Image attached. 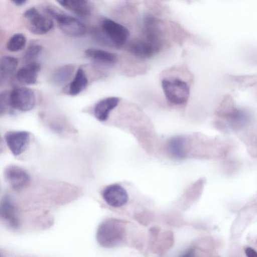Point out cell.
Instances as JSON below:
<instances>
[{
	"mask_svg": "<svg viewBox=\"0 0 257 257\" xmlns=\"http://www.w3.org/2000/svg\"><path fill=\"white\" fill-rule=\"evenodd\" d=\"M46 13L56 21L61 30L70 37H80L87 31L85 25L76 18L52 7L45 8Z\"/></svg>",
	"mask_w": 257,
	"mask_h": 257,
	"instance_id": "obj_3",
	"label": "cell"
},
{
	"mask_svg": "<svg viewBox=\"0 0 257 257\" xmlns=\"http://www.w3.org/2000/svg\"><path fill=\"white\" fill-rule=\"evenodd\" d=\"M26 42L25 36L21 33H17L9 39L7 43V48L11 52H18L24 48Z\"/></svg>",
	"mask_w": 257,
	"mask_h": 257,
	"instance_id": "obj_21",
	"label": "cell"
},
{
	"mask_svg": "<svg viewBox=\"0 0 257 257\" xmlns=\"http://www.w3.org/2000/svg\"><path fill=\"white\" fill-rule=\"evenodd\" d=\"M128 50L132 54L141 58H149L159 52L143 38L131 42L128 46Z\"/></svg>",
	"mask_w": 257,
	"mask_h": 257,
	"instance_id": "obj_13",
	"label": "cell"
},
{
	"mask_svg": "<svg viewBox=\"0 0 257 257\" xmlns=\"http://www.w3.org/2000/svg\"><path fill=\"white\" fill-rule=\"evenodd\" d=\"M18 64L16 58L5 56L0 58V85L5 83L14 73Z\"/></svg>",
	"mask_w": 257,
	"mask_h": 257,
	"instance_id": "obj_15",
	"label": "cell"
},
{
	"mask_svg": "<svg viewBox=\"0 0 257 257\" xmlns=\"http://www.w3.org/2000/svg\"><path fill=\"white\" fill-rule=\"evenodd\" d=\"M30 139V134L26 131H9L5 135L7 145L15 156L21 155L26 150Z\"/></svg>",
	"mask_w": 257,
	"mask_h": 257,
	"instance_id": "obj_8",
	"label": "cell"
},
{
	"mask_svg": "<svg viewBox=\"0 0 257 257\" xmlns=\"http://www.w3.org/2000/svg\"><path fill=\"white\" fill-rule=\"evenodd\" d=\"M10 104L12 108L28 111L34 107L36 96L34 91L26 87H17L10 92Z\"/></svg>",
	"mask_w": 257,
	"mask_h": 257,
	"instance_id": "obj_5",
	"label": "cell"
},
{
	"mask_svg": "<svg viewBox=\"0 0 257 257\" xmlns=\"http://www.w3.org/2000/svg\"><path fill=\"white\" fill-rule=\"evenodd\" d=\"M184 1H186L188 4H191L194 1H196V0H183Z\"/></svg>",
	"mask_w": 257,
	"mask_h": 257,
	"instance_id": "obj_28",
	"label": "cell"
},
{
	"mask_svg": "<svg viewBox=\"0 0 257 257\" xmlns=\"http://www.w3.org/2000/svg\"><path fill=\"white\" fill-rule=\"evenodd\" d=\"M61 6L65 7L66 4V0H55Z\"/></svg>",
	"mask_w": 257,
	"mask_h": 257,
	"instance_id": "obj_26",
	"label": "cell"
},
{
	"mask_svg": "<svg viewBox=\"0 0 257 257\" xmlns=\"http://www.w3.org/2000/svg\"><path fill=\"white\" fill-rule=\"evenodd\" d=\"M120 98L115 96L107 97L99 101L94 108V114L100 121H105L110 112L119 103Z\"/></svg>",
	"mask_w": 257,
	"mask_h": 257,
	"instance_id": "obj_12",
	"label": "cell"
},
{
	"mask_svg": "<svg viewBox=\"0 0 257 257\" xmlns=\"http://www.w3.org/2000/svg\"><path fill=\"white\" fill-rule=\"evenodd\" d=\"M184 139L181 137H176L171 139L169 142V150L175 158H182L185 155Z\"/></svg>",
	"mask_w": 257,
	"mask_h": 257,
	"instance_id": "obj_20",
	"label": "cell"
},
{
	"mask_svg": "<svg viewBox=\"0 0 257 257\" xmlns=\"http://www.w3.org/2000/svg\"><path fill=\"white\" fill-rule=\"evenodd\" d=\"M126 236L124 222L112 218L103 221L99 225L96 233L98 243L106 248H113L122 244Z\"/></svg>",
	"mask_w": 257,
	"mask_h": 257,
	"instance_id": "obj_2",
	"label": "cell"
},
{
	"mask_svg": "<svg viewBox=\"0 0 257 257\" xmlns=\"http://www.w3.org/2000/svg\"><path fill=\"white\" fill-rule=\"evenodd\" d=\"M42 47L39 45H34L30 46L24 55V60L26 63L35 61L42 51Z\"/></svg>",
	"mask_w": 257,
	"mask_h": 257,
	"instance_id": "obj_22",
	"label": "cell"
},
{
	"mask_svg": "<svg viewBox=\"0 0 257 257\" xmlns=\"http://www.w3.org/2000/svg\"><path fill=\"white\" fill-rule=\"evenodd\" d=\"M74 70L72 64H69L61 66L54 72L52 76L53 82L58 85H61L67 82Z\"/></svg>",
	"mask_w": 257,
	"mask_h": 257,
	"instance_id": "obj_18",
	"label": "cell"
},
{
	"mask_svg": "<svg viewBox=\"0 0 257 257\" xmlns=\"http://www.w3.org/2000/svg\"><path fill=\"white\" fill-rule=\"evenodd\" d=\"M27 0H11V1L16 6H20L25 4Z\"/></svg>",
	"mask_w": 257,
	"mask_h": 257,
	"instance_id": "obj_25",
	"label": "cell"
},
{
	"mask_svg": "<svg viewBox=\"0 0 257 257\" xmlns=\"http://www.w3.org/2000/svg\"><path fill=\"white\" fill-rule=\"evenodd\" d=\"M92 33L94 40L99 43L115 48L123 46L130 36L125 27L107 18L102 19L99 27L94 29Z\"/></svg>",
	"mask_w": 257,
	"mask_h": 257,
	"instance_id": "obj_1",
	"label": "cell"
},
{
	"mask_svg": "<svg viewBox=\"0 0 257 257\" xmlns=\"http://www.w3.org/2000/svg\"><path fill=\"white\" fill-rule=\"evenodd\" d=\"M4 175L9 184L16 190L24 189L30 182V177L27 172L17 165L7 166L4 170Z\"/></svg>",
	"mask_w": 257,
	"mask_h": 257,
	"instance_id": "obj_7",
	"label": "cell"
},
{
	"mask_svg": "<svg viewBox=\"0 0 257 257\" xmlns=\"http://www.w3.org/2000/svg\"><path fill=\"white\" fill-rule=\"evenodd\" d=\"M24 17L28 21L30 31L35 34H46L54 26L51 18L42 14L35 8H31L26 10L24 13Z\"/></svg>",
	"mask_w": 257,
	"mask_h": 257,
	"instance_id": "obj_6",
	"label": "cell"
},
{
	"mask_svg": "<svg viewBox=\"0 0 257 257\" xmlns=\"http://www.w3.org/2000/svg\"><path fill=\"white\" fill-rule=\"evenodd\" d=\"M162 87L166 98L173 104L182 105L189 98L190 88L188 84L178 78L163 79Z\"/></svg>",
	"mask_w": 257,
	"mask_h": 257,
	"instance_id": "obj_4",
	"label": "cell"
},
{
	"mask_svg": "<svg viewBox=\"0 0 257 257\" xmlns=\"http://www.w3.org/2000/svg\"><path fill=\"white\" fill-rule=\"evenodd\" d=\"M245 252L248 257H256L257 256L256 252L253 248L249 247L245 248Z\"/></svg>",
	"mask_w": 257,
	"mask_h": 257,
	"instance_id": "obj_24",
	"label": "cell"
},
{
	"mask_svg": "<svg viewBox=\"0 0 257 257\" xmlns=\"http://www.w3.org/2000/svg\"><path fill=\"white\" fill-rule=\"evenodd\" d=\"M84 54L87 58L102 64L113 65L117 61L115 54L100 49H87L84 51Z\"/></svg>",
	"mask_w": 257,
	"mask_h": 257,
	"instance_id": "obj_14",
	"label": "cell"
},
{
	"mask_svg": "<svg viewBox=\"0 0 257 257\" xmlns=\"http://www.w3.org/2000/svg\"><path fill=\"white\" fill-rule=\"evenodd\" d=\"M11 107L10 104V92H0V116L4 114Z\"/></svg>",
	"mask_w": 257,
	"mask_h": 257,
	"instance_id": "obj_23",
	"label": "cell"
},
{
	"mask_svg": "<svg viewBox=\"0 0 257 257\" xmlns=\"http://www.w3.org/2000/svg\"><path fill=\"white\" fill-rule=\"evenodd\" d=\"M102 196L105 201L113 207L122 206L128 199L126 190L118 184L107 186L103 191Z\"/></svg>",
	"mask_w": 257,
	"mask_h": 257,
	"instance_id": "obj_9",
	"label": "cell"
},
{
	"mask_svg": "<svg viewBox=\"0 0 257 257\" xmlns=\"http://www.w3.org/2000/svg\"><path fill=\"white\" fill-rule=\"evenodd\" d=\"M41 69V65L36 62L27 63L20 68L16 73L18 81L22 85H28L35 84L38 74Z\"/></svg>",
	"mask_w": 257,
	"mask_h": 257,
	"instance_id": "obj_11",
	"label": "cell"
},
{
	"mask_svg": "<svg viewBox=\"0 0 257 257\" xmlns=\"http://www.w3.org/2000/svg\"><path fill=\"white\" fill-rule=\"evenodd\" d=\"M0 219L14 229L20 225L16 207L9 196H4L0 200Z\"/></svg>",
	"mask_w": 257,
	"mask_h": 257,
	"instance_id": "obj_10",
	"label": "cell"
},
{
	"mask_svg": "<svg viewBox=\"0 0 257 257\" xmlns=\"http://www.w3.org/2000/svg\"><path fill=\"white\" fill-rule=\"evenodd\" d=\"M88 83V79L84 70L82 68L79 67L69 84L68 94L71 96L79 94L86 88Z\"/></svg>",
	"mask_w": 257,
	"mask_h": 257,
	"instance_id": "obj_16",
	"label": "cell"
},
{
	"mask_svg": "<svg viewBox=\"0 0 257 257\" xmlns=\"http://www.w3.org/2000/svg\"><path fill=\"white\" fill-rule=\"evenodd\" d=\"M0 256H1V254H0Z\"/></svg>",
	"mask_w": 257,
	"mask_h": 257,
	"instance_id": "obj_29",
	"label": "cell"
},
{
	"mask_svg": "<svg viewBox=\"0 0 257 257\" xmlns=\"http://www.w3.org/2000/svg\"><path fill=\"white\" fill-rule=\"evenodd\" d=\"M228 118L231 125L237 127L245 125L249 120V116L246 112L237 109H232L229 112Z\"/></svg>",
	"mask_w": 257,
	"mask_h": 257,
	"instance_id": "obj_19",
	"label": "cell"
},
{
	"mask_svg": "<svg viewBox=\"0 0 257 257\" xmlns=\"http://www.w3.org/2000/svg\"><path fill=\"white\" fill-rule=\"evenodd\" d=\"M89 1L66 0L65 8L79 17H86L89 16L91 12Z\"/></svg>",
	"mask_w": 257,
	"mask_h": 257,
	"instance_id": "obj_17",
	"label": "cell"
},
{
	"mask_svg": "<svg viewBox=\"0 0 257 257\" xmlns=\"http://www.w3.org/2000/svg\"><path fill=\"white\" fill-rule=\"evenodd\" d=\"M3 140L0 135V153L3 151L4 149Z\"/></svg>",
	"mask_w": 257,
	"mask_h": 257,
	"instance_id": "obj_27",
	"label": "cell"
}]
</instances>
